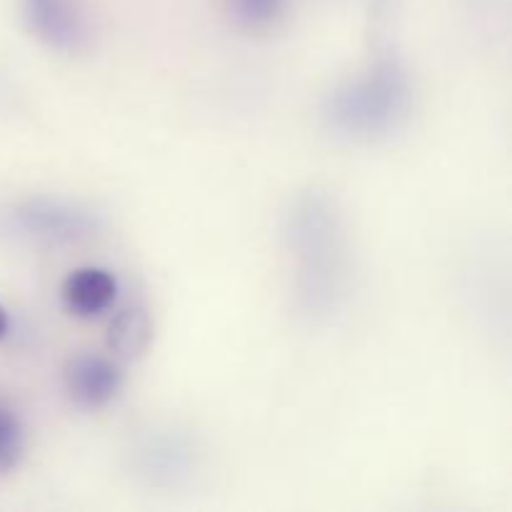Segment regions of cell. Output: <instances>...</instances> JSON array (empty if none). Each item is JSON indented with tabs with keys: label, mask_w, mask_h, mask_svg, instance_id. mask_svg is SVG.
Returning <instances> with one entry per match:
<instances>
[{
	"label": "cell",
	"mask_w": 512,
	"mask_h": 512,
	"mask_svg": "<svg viewBox=\"0 0 512 512\" xmlns=\"http://www.w3.org/2000/svg\"><path fill=\"white\" fill-rule=\"evenodd\" d=\"M153 343V318L143 305H125L110 320L105 345L120 360H135L148 353Z\"/></svg>",
	"instance_id": "7"
},
{
	"label": "cell",
	"mask_w": 512,
	"mask_h": 512,
	"mask_svg": "<svg viewBox=\"0 0 512 512\" xmlns=\"http://www.w3.org/2000/svg\"><path fill=\"white\" fill-rule=\"evenodd\" d=\"M413 95L408 65L395 55H383L363 75L330 93L323 110L325 123L340 138L375 143L408 120Z\"/></svg>",
	"instance_id": "2"
},
{
	"label": "cell",
	"mask_w": 512,
	"mask_h": 512,
	"mask_svg": "<svg viewBox=\"0 0 512 512\" xmlns=\"http://www.w3.org/2000/svg\"><path fill=\"white\" fill-rule=\"evenodd\" d=\"M65 390L83 410H100L118 398L123 388V370L115 360L95 353H78L63 368Z\"/></svg>",
	"instance_id": "4"
},
{
	"label": "cell",
	"mask_w": 512,
	"mask_h": 512,
	"mask_svg": "<svg viewBox=\"0 0 512 512\" xmlns=\"http://www.w3.org/2000/svg\"><path fill=\"white\" fill-rule=\"evenodd\" d=\"M290 0H228L230 15L245 30H268L288 10Z\"/></svg>",
	"instance_id": "8"
},
{
	"label": "cell",
	"mask_w": 512,
	"mask_h": 512,
	"mask_svg": "<svg viewBox=\"0 0 512 512\" xmlns=\"http://www.w3.org/2000/svg\"><path fill=\"white\" fill-rule=\"evenodd\" d=\"M8 328H10V320H8V313H5V308L0 305V340L8 335Z\"/></svg>",
	"instance_id": "10"
},
{
	"label": "cell",
	"mask_w": 512,
	"mask_h": 512,
	"mask_svg": "<svg viewBox=\"0 0 512 512\" xmlns=\"http://www.w3.org/2000/svg\"><path fill=\"white\" fill-rule=\"evenodd\" d=\"M23 455V428L10 408L0 405V473H8Z\"/></svg>",
	"instance_id": "9"
},
{
	"label": "cell",
	"mask_w": 512,
	"mask_h": 512,
	"mask_svg": "<svg viewBox=\"0 0 512 512\" xmlns=\"http://www.w3.org/2000/svg\"><path fill=\"white\" fill-rule=\"evenodd\" d=\"M118 298V278L98 265L73 270L60 285V300L75 318H98Z\"/></svg>",
	"instance_id": "6"
},
{
	"label": "cell",
	"mask_w": 512,
	"mask_h": 512,
	"mask_svg": "<svg viewBox=\"0 0 512 512\" xmlns=\"http://www.w3.org/2000/svg\"><path fill=\"white\" fill-rule=\"evenodd\" d=\"M30 33L60 53H78L88 45V28L75 0H23Z\"/></svg>",
	"instance_id": "5"
},
{
	"label": "cell",
	"mask_w": 512,
	"mask_h": 512,
	"mask_svg": "<svg viewBox=\"0 0 512 512\" xmlns=\"http://www.w3.org/2000/svg\"><path fill=\"white\" fill-rule=\"evenodd\" d=\"M288 240L298 260L300 305L310 315H328L343 298L348 280L343 215L328 195H303L290 213Z\"/></svg>",
	"instance_id": "1"
},
{
	"label": "cell",
	"mask_w": 512,
	"mask_h": 512,
	"mask_svg": "<svg viewBox=\"0 0 512 512\" xmlns=\"http://www.w3.org/2000/svg\"><path fill=\"white\" fill-rule=\"evenodd\" d=\"M5 225L13 235L43 245H68L90 238L100 230L95 210L63 198H28L5 213Z\"/></svg>",
	"instance_id": "3"
}]
</instances>
